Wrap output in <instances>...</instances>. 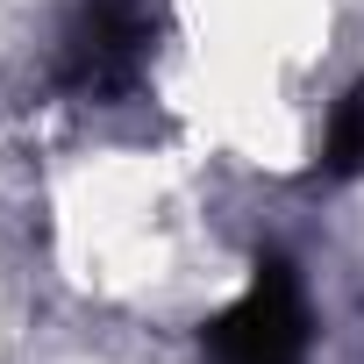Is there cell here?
<instances>
[{
  "instance_id": "cell-2",
  "label": "cell",
  "mask_w": 364,
  "mask_h": 364,
  "mask_svg": "<svg viewBox=\"0 0 364 364\" xmlns=\"http://www.w3.org/2000/svg\"><path fill=\"white\" fill-rule=\"evenodd\" d=\"M150 15L143 0H86L79 22L65 29V86L79 93H122L143 72Z\"/></svg>"
},
{
  "instance_id": "cell-3",
  "label": "cell",
  "mask_w": 364,
  "mask_h": 364,
  "mask_svg": "<svg viewBox=\"0 0 364 364\" xmlns=\"http://www.w3.org/2000/svg\"><path fill=\"white\" fill-rule=\"evenodd\" d=\"M328 171L336 178H357L364 171V86L336 107V122H328Z\"/></svg>"
},
{
  "instance_id": "cell-1",
  "label": "cell",
  "mask_w": 364,
  "mask_h": 364,
  "mask_svg": "<svg viewBox=\"0 0 364 364\" xmlns=\"http://www.w3.org/2000/svg\"><path fill=\"white\" fill-rule=\"evenodd\" d=\"M208 357L215 364H300L307 357V307L286 264H264L250 293L208 328Z\"/></svg>"
}]
</instances>
